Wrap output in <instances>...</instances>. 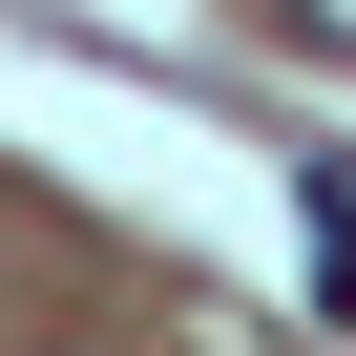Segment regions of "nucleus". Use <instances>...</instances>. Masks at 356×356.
I'll use <instances>...</instances> for the list:
<instances>
[{
  "mask_svg": "<svg viewBox=\"0 0 356 356\" xmlns=\"http://www.w3.org/2000/svg\"><path fill=\"white\" fill-rule=\"evenodd\" d=\"M314 293H356V168H314Z\"/></svg>",
  "mask_w": 356,
  "mask_h": 356,
  "instance_id": "obj_1",
  "label": "nucleus"
},
{
  "mask_svg": "<svg viewBox=\"0 0 356 356\" xmlns=\"http://www.w3.org/2000/svg\"><path fill=\"white\" fill-rule=\"evenodd\" d=\"M293 22H314V42H356V0H293Z\"/></svg>",
  "mask_w": 356,
  "mask_h": 356,
  "instance_id": "obj_2",
  "label": "nucleus"
}]
</instances>
